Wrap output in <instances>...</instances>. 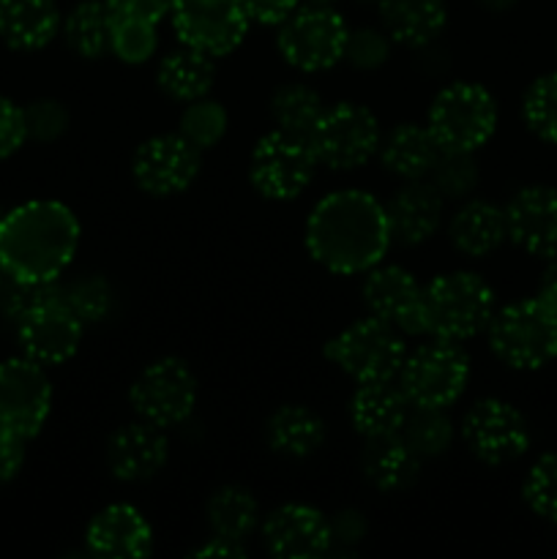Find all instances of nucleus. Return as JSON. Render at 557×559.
Returning a JSON list of instances; mask_svg holds the SVG:
<instances>
[{
	"instance_id": "nucleus-1",
	"label": "nucleus",
	"mask_w": 557,
	"mask_h": 559,
	"mask_svg": "<svg viewBox=\"0 0 557 559\" xmlns=\"http://www.w3.org/2000/svg\"><path fill=\"white\" fill-rule=\"evenodd\" d=\"M391 243L386 205L369 191H333L306 218V249L311 260L336 276L366 273L386 260Z\"/></svg>"
},
{
	"instance_id": "nucleus-2",
	"label": "nucleus",
	"mask_w": 557,
	"mask_h": 559,
	"mask_svg": "<svg viewBox=\"0 0 557 559\" xmlns=\"http://www.w3.org/2000/svg\"><path fill=\"white\" fill-rule=\"evenodd\" d=\"M80 246L69 205L31 200L0 216V273L14 282H58Z\"/></svg>"
},
{
	"instance_id": "nucleus-3",
	"label": "nucleus",
	"mask_w": 557,
	"mask_h": 559,
	"mask_svg": "<svg viewBox=\"0 0 557 559\" xmlns=\"http://www.w3.org/2000/svg\"><path fill=\"white\" fill-rule=\"evenodd\" d=\"M495 311V289L478 273H442L424 287V336L462 344L484 333Z\"/></svg>"
},
{
	"instance_id": "nucleus-4",
	"label": "nucleus",
	"mask_w": 557,
	"mask_h": 559,
	"mask_svg": "<svg viewBox=\"0 0 557 559\" xmlns=\"http://www.w3.org/2000/svg\"><path fill=\"white\" fill-rule=\"evenodd\" d=\"M486 336L495 358L508 369L535 371L557 358V314L538 298L497 309Z\"/></svg>"
},
{
	"instance_id": "nucleus-5",
	"label": "nucleus",
	"mask_w": 557,
	"mask_h": 559,
	"mask_svg": "<svg viewBox=\"0 0 557 559\" xmlns=\"http://www.w3.org/2000/svg\"><path fill=\"white\" fill-rule=\"evenodd\" d=\"M426 129L440 151L475 153L497 131V102L478 82H451L429 104Z\"/></svg>"
},
{
	"instance_id": "nucleus-6",
	"label": "nucleus",
	"mask_w": 557,
	"mask_h": 559,
	"mask_svg": "<svg viewBox=\"0 0 557 559\" xmlns=\"http://www.w3.org/2000/svg\"><path fill=\"white\" fill-rule=\"evenodd\" d=\"M402 336V331L388 325L380 317L369 314L339 331L322 353L355 382L396 380L399 369L407 358V344Z\"/></svg>"
},
{
	"instance_id": "nucleus-7",
	"label": "nucleus",
	"mask_w": 557,
	"mask_h": 559,
	"mask_svg": "<svg viewBox=\"0 0 557 559\" xmlns=\"http://www.w3.org/2000/svg\"><path fill=\"white\" fill-rule=\"evenodd\" d=\"M320 158L309 136L273 129L260 136L249 158V180L257 194L273 202H289L315 180Z\"/></svg>"
},
{
	"instance_id": "nucleus-8",
	"label": "nucleus",
	"mask_w": 557,
	"mask_h": 559,
	"mask_svg": "<svg viewBox=\"0 0 557 559\" xmlns=\"http://www.w3.org/2000/svg\"><path fill=\"white\" fill-rule=\"evenodd\" d=\"M396 382L413 407L446 409L464 393L470 382V358L459 342L431 338L407 353Z\"/></svg>"
},
{
	"instance_id": "nucleus-9",
	"label": "nucleus",
	"mask_w": 557,
	"mask_h": 559,
	"mask_svg": "<svg viewBox=\"0 0 557 559\" xmlns=\"http://www.w3.org/2000/svg\"><path fill=\"white\" fill-rule=\"evenodd\" d=\"M349 27L333 5L300 3L278 25L276 47L293 69L320 74L344 60Z\"/></svg>"
},
{
	"instance_id": "nucleus-10",
	"label": "nucleus",
	"mask_w": 557,
	"mask_h": 559,
	"mask_svg": "<svg viewBox=\"0 0 557 559\" xmlns=\"http://www.w3.org/2000/svg\"><path fill=\"white\" fill-rule=\"evenodd\" d=\"M309 140L320 158V167L349 173L377 156L382 129L369 107L355 102H339L333 107H325V112L311 129Z\"/></svg>"
},
{
	"instance_id": "nucleus-11",
	"label": "nucleus",
	"mask_w": 557,
	"mask_h": 559,
	"mask_svg": "<svg viewBox=\"0 0 557 559\" xmlns=\"http://www.w3.org/2000/svg\"><path fill=\"white\" fill-rule=\"evenodd\" d=\"M137 418L162 429L183 424L197 407V377L180 358H158L137 374L129 388Z\"/></svg>"
},
{
	"instance_id": "nucleus-12",
	"label": "nucleus",
	"mask_w": 557,
	"mask_h": 559,
	"mask_svg": "<svg viewBox=\"0 0 557 559\" xmlns=\"http://www.w3.org/2000/svg\"><path fill=\"white\" fill-rule=\"evenodd\" d=\"M462 440L478 462L502 467L530 448L528 418L506 399H478L462 418Z\"/></svg>"
},
{
	"instance_id": "nucleus-13",
	"label": "nucleus",
	"mask_w": 557,
	"mask_h": 559,
	"mask_svg": "<svg viewBox=\"0 0 557 559\" xmlns=\"http://www.w3.org/2000/svg\"><path fill=\"white\" fill-rule=\"evenodd\" d=\"M169 20L180 44L211 58L238 49L251 25L240 0H175Z\"/></svg>"
},
{
	"instance_id": "nucleus-14",
	"label": "nucleus",
	"mask_w": 557,
	"mask_h": 559,
	"mask_svg": "<svg viewBox=\"0 0 557 559\" xmlns=\"http://www.w3.org/2000/svg\"><path fill=\"white\" fill-rule=\"evenodd\" d=\"M52 409V385L31 358H11L0 364V429L31 440L44 429Z\"/></svg>"
},
{
	"instance_id": "nucleus-15",
	"label": "nucleus",
	"mask_w": 557,
	"mask_h": 559,
	"mask_svg": "<svg viewBox=\"0 0 557 559\" xmlns=\"http://www.w3.org/2000/svg\"><path fill=\"white\" fill-rule=\"evenodd\" d=\"M202 167V151L186 136L156 134L142 142L131 158L134 183L151 197H175L189 189Z\"/></svg>"
},
{
	"instance_id": "nucleus-16",
	"label": "nucleus",
	"mask_w": 557,
	"mask_h": 559,
	"mask_svg": "<svg viewBox=\"0 0 557 559\" xmlns=\"http://www.w3.org/2000/svg\"><path fill=\"white\" fill-rule=\"evenodd\" d=\"M364 304L404 336H424V284L402 265L377 262L364 273Z\"/></svg>"
},
{
	"instance_id": "nucleus-17",
	"label": "nucleus",
	"mask_w": 557,
	"mask_h": 559,
	"mask_svg": "<svg viewBox=\"0 0 557 559\" xmlns=\"http://www.w3.org/2000/svg\"><path fill=\"white\" fill-rule=\"evenodd\" d=\"M82 331L85 325L80 317L63 304V298H58L38 306L16 322V342L25 358L47 369L74 358L82 344Z\"/></svg>"
},
{
	"instance_id": "nucleus-18",
	"label": "nucleus",
	"mask_w": 557,
	"mask_h": 559,
	"mask_svg": "<svg viewBox=\"0 0 557 559\" xmlns=\"http://www.w3.org/2000/svg\"><path fill=\"white\" fill-rule=\"evenodd\" d=\"M262 540L278 559H315L331 549L333 530L325 513L315 506L287 502L265 516Z\"/></svg>"
},
{
	"instance_id": "nucleus-19",
	"label": "nucleus",
	"mask_w": 557,
	"mask_h": 559,
	"mask_svg": "<svg viewBox=\"0 0 557 559\" xmlns=\"http://www.w3.org/2000/svg\"><path fill=\"white\" fill-rule=\"evenodd\" d=\"M508 240L541 260L557 257V189L528 186L506 205Z\"/></svg>"
},
{
	"instance_id": "nucleus-20",
	"label": "nucleus",
	"mask_w": 557,
	"mask_h": 559,
	"mask_svg": "<svg viewBox=\"0 0 557 559\" xmlns=\"http://www.w3.org/2000/svg\"><path fill=\"white\" fill-rule=\"evenodd\" d=\"M169 459V440L162 426L137 418L115 429L107 442V467L123 484H142L164 469Z\"/></svg>"
},
{
	"instance_id": "nucleus-21",
	"label": "nucleus",
	"mask_w": 557,
	"mask_h": 559,
	"mask_svg": "<svg viewBox=\"0 0 557 559\" xmlns=\"http://www.w3.org/2000/svg\"><path fill=\"white\" fill-rule=\"evenodd\" d=\"M87 551L104 559H140L153 551V530L134 506L102 508L85 530Z\"/></svg>"
},
{
	"instance_id": "nucleus-22",
	"label": "nucleus",
	"mask_w": 557,
	"mask_h": 559,
	"mask_svg": "<svg viewBox=\"0 0 557 559\" xmlns=\"http://www.w3.org/2000/svg\"><path fill=\"white\" fill-rule=\"evenodd\" d=\"M446 200L426 178L407 180L386 205L393 243L420 246L440 229Z\"/></svg>"
},
{
	"instance_id": "nucleus-23",
	"label": "nucleus",
	"mask_w": 557,
	"mask_h": 559,
	"mask_svg": "<svg viewBox=\"0 0 557 559\" xmlns=\"http://www.w3.org/2000/svg\"><path fill=\"white\" fill-rule=\"evenodd\" d=\"M410 409L413 404L396 380L358 382L349 399V420L360 437L399 435Z\"/></svg>"
},
{
	"instance_id": "nucleus-24",
	"label": "nucleus",
	"mask_w": 557,
	"mask_h": 559,
	"mask_svg": "<svg viewBox=\"0 0 557 559\" xmlns=\"http://www.w3.org/2000/svg\"><path fill=\"white\" fill-rule=\"evenodd\" d=\"M377 14L391 41L410 49L431 47L448 22L446 0H377Z\"/></svg>"
},
{
	"instance_id": "nucleus-25",
	"label": "nucleus",
	"mask_w": 557,
	"mask_h": 559,
	"mask_svg": "<svg viewBox=\"0 0 557 559\" xmlns=\"http://www.w3.org/2000/svg\"><path fill=\"white\" fill-rule=\"evenodd\" d=\"M453 249L464 257H489L508 240L506 207L489 200H467L448 224Z\"/></svg>"
},
{
	"instance_id": "nucleus-26",
	"label": "nucleus",
	"mask_w": 557,
	"mask_h": 559,
	"mask_svg": "<svg viewBox=\"0 0 557 559\" xmlns=\"http://www.w3.org/2000/svg\"><path fill=\"white\" fill-rule=\"evenodd\" d=\"M60 11L55 0H0V41L20 52L42 49L58 36Z\"/></svg>"
},
{
	"instance_id": "nucleus-27",
	"label": "nucleus",
	"mask_w": 557,
	"mask_h": 559,
	"mask_svg": "<svg viewBox=\"0 0 557 559\" xmlns=\"http://www.w3.org/2000/svg\"><path fill=\"white\" fill-rule=\"evenodd\" d=\"M360 469L377 491L391 495L407 489L418 478L420 456L404 442L402 435L366 437Z\"/></svg>"
},
{
	"instance_id": "nucleus-28",
	"label": "nucleus",
	"mask_w": 557,
	"mask_h": 559,
	"mask_svg": "<svg viewBox=\"0 0 557 559\" xmlns=\"http://www.w3.org/2000/svg\"><path fill=\"white\" fill-rule=\"evenodd\" d=\"M382 167L402 180H420L431 173L440 145L435 142L431 131L418 123H399L386 131L377 147Z\"/></svg>"
},
{
	"instance_id": "nucleus-29",
	"label": "nucleus",
	"mask_w": 557,
	"mask_h": 559,
	"mask_svg": "<svg viewBox=\"0 0 557 559\" xmlns=\"http://www.w3.org/2000/svg\"><path fill=\"white\" fill-rule=\"evenodd\" d=\"M156 82L164 96L173 102L189 104L194 98L211 96L213 82H216V58L180 44L178 49L158 60Z\"/></svg>"
},
{
	"instance_id": "nucleus-30",
	"label": "nucleus",
	"mask_w": 557,
	"mask_h": 559,
	"mask_svg": "<svg viewBox=\"0 0 557 559\" xmlns=\"http://www.w3.org/2000/svg\"><path fill=\"white\" fill-rule=\"evenodd\" d=\"M268 448L278 456L309 459L325 442V424L304 404H284L265 424Z\"/></svg>"
},
{
	"instance_id": "nucleus-31",
	"label": "nucleus",
	"mask_w": 557,
	"mask_h": 559,
	"mask_svg": "<svg viewBox=\"0 0 557 559\" xmlns=\"http://www.w3.org/2000/svg\"><path fill=\"white\" fill-rule=\"evenodd\" d=\"M208 527L213 530V535L218 538L235 540V544H244L251 533L260 524V506H257V497L251 495L246 486L229 484L222 486L211 495L208 500Z\"/></svg>"
},
{
	"instance_id": "nucleus-32",
	"label": "nucleus",
	"mask_w": 557,
	"mask_h": 559,
	"mask_svg": "<svg viewBox=\"0 0 557 559\" xmlns=\"http://www.w3.org/2000/svg\"><path fill=\"white\" fill-rule=\"evenodd\" d=\"M109 22L112 11L104 0L76 3L63 22V38L71 52L85 60H96L109 52Z\"/></svg>"
},
{
	"instance_id": "nucleus-33",
	"label": "nucleus",
	"mask_w": 557,
	"mask_h": 559,
	"mask_svg": "<svg viewBox=\"0 0 557 559\" xmlns=\"http://www.w3.org/2000/svg\"><path fill=\"white\" fill-rule=\"evenodd\" d=\"M322 112H325L322 96L306 82L282 85L271 98L273 123H276V129L289 131V134L309 136Z\"/></svg>"
},
{
	"instance_id": "nucleus-34",
	"label": "nucleus",
	"mask_w": 557,
	"mask_h": 559,
	"mask_svg": "<svg viewBox=\"0 0 557 559\" xmlns=\"http://www.w3.org/2000/svg\"><path fill=\"white\" fill-rule=\"evenodd\" d=\"M399 435H402L404 442L418 453L420 462H426V459L442 456V453L451 448L453 424L446 415V409L413 407Z\"/></svg>"
},
{
	"instance_id": "nucleus-35",
	"label": "nucleus",
	"mask_w": 557,
	"mask_h": 559,
	"mask_svg": "<svg viewBox=\"0 0 557 559\" xmlns=\"http://www.w3.org/2000/svg\"><path fill=\"white\" fill-rule=\"evenodd\" d=\"M158 31L156 22L140 16L115 14L109 22V52L126 66H140L156 55Z\"/></svg>"
},
{
	"instance_id": "nucleus-36",
	"label": "nucleus",
	"mask_w": 557,
	"mask_h": 559,
	"mask_svg": "<svg viewBox=\"0 0 557 559\" xmlns=\"http://www.w3.org/2000/svg\"><path fill=\"white\" fill-rule=\"evenodd\" d=\"M227 109L211 96L194 98V102L186 104L183 115H180V129L178 134L186 136L197 151H211L227 134Z\"/></svg>"
},
{
	"instance_id": "nucleus-37",
	"label": "nucleus",
	"mask_w": 557,
	"mask_h": 559,
	"mask_svg": "<svg viewBox=\"0 0 557 559\" xmlns=\"http://www.w3.org/2000/svg\"><path fill=\"white\" fill-rule=\"evenodd\" d=\"M522 118L538 140L557 145V71L538 76L522 98Z\"/></svg>"
},
{
	"instance_id": "nucleus-38",
	"label": "nucleus",
	"mask_w": 557,
	"mask_h": 559,
	"mask_svg": "<svg viewBox=\"0 0 557 559\" xmlns=\"http://www.w3.org/2000/svg\"><path fill=\"white\" fill-rule=\"evenodd\" d=\"M426 178H429V183L435 186L442 200H464L478 186V164H475L473 153L440 151L435 167Z\"/></svg>"
},
{
	"instance_id": "nucleus-39",
	"label": "nucleus",
	"mask_w": 557,
	"mask_h": 559,
	"mask_svg": "<svg viewBox=\"0 0 557 559\" xmlns=\"http://www.w3.org/2000/svg\"><path fill=\"white\" fill-rule=\"evenodd\" d=\"M522 497L535 516L557 524V451L544 453L530 467L522 484Z\"/></svg>"
},
{
	"instance_id": "nucleus-40",
	"label": "nucleus",
	"mask_w": 557,
	"mask_h": 559,
	"mask_svg": "<svg viewBox=\"0 0 557 559\" xmlns=\"http://www.w3.org/2000/svg\"><path fill=\"white\" fill-rule=\"evenodd\" d=\"M63 304L80 317L82 325H93L112 311V287L107 278L85 276L63 289Z\"/></svg>"
},
{
	"instance_id": "nucleus-41",
	"label": "nucleus",
	"mask_w": 557,
	"mask_h": 559,
	"mask_svg": "<svg viewBox=\"0 0 557 559\" xmlns=\"http://www.w3.org/2000/svg\"><path fill=\"white\" fill-rule=\"evenodd\" d=\"M391 47V36L382 27H358V31H349L347 47H344V60L360 71H375L388 63Z\"/></svg>"
},
{
	"instance_id": "nucleus-42",
	"label": "nucleus",
	"mask_w": 557,
	"mask_h": 559,
	"mask_svg": "<svg viewBox=\"0 0 557 559\" xmlns=\"http://www.w3.org/2000/svg\"><path fill=\"white\" fill-rule=\"evenodd\" d=\"M58 298H63V287L58 282H14L11 278L9 289L0 295V309L16 325L33 309Z\"/></svg>"
},
{
	"instance_id": "nucleus-43",
	"label": "nucleus",
	"mask_w": 557,
	"mask_h": 559,
	"mask_svg": "<svg viewBox=\"0 0 557 559\" xmlns=\"http://www.w3.org/2000/svg\"><path fill=\"white\" fill-rule=\"evenodd\" d=\"M25 109V129L27 140L33 142H55L58 136L66 134L69 129V112L55 98H38V102L27 104Z\"/></svg>"
},
{
	"instance_id": "nucleus-44",
	"label": "nucleus",
	"mask_w": 557,
	"mask_h": 559,
	"mask_svg": "<svg viewBox=\"0 0 557 559\" xmlns=\"http://www.w3.org/2000/svg\"><path fill=\"white\" fill-rule=\"evenodd\" d=\"M25 109L16 107L11 98L0 96V158H9L25 145Z\"/></svg>"
},
{
	"instance_id": "nucleus-45",
	"label": "nucleus",
	"mask_w": 557,
	"mask_h": 559,
	"mask_svg": "<svg viewBox=\"0 0 557 559\" xmlns=\"http://www.w3.org/2000/svg\"><path fill=\"white\" fill-rule=\"evenodd\" d=\"M249 22L257 25H282L300 5V0H240Z\"/></svg>"
},
{
	"instance_id": "nucleus-46",
	"label": "nucleus",
	"mask_w": 557,
	"mask_h": 559,
	"mask_svg": "<svg viewBox=\"0 0 557 559\" xmlns=\"http://www.w3.org/2000/svg\"><path fill=\"white\" fill-rule=\"evenodd\" d=\"M25 462V440L9 429H0V484L16 478Z\"/></svg>"
},
{
	"instance_id": "nucleus-47",
	"label": "nucleus",
	"mask_w": 557,
	"mask_h": 559,
	"mask_svg": "<svg viewBox=\"0 0 557 559\" xmlns=\"http://www.w3.org/2000/svg\"><path fill=\"white\" fill-rule=\"evenodd\" d=\"M104 3H107L109 11H115V14L140 16V20H151L158 25V22L169 14L175 0H104Z\"/></svg>"
},
{
	"instance_id": "nucleus-48",
	"label": "nucleus",
	"mask_w": 557,
	"mask_h": 559,
	"mask_svg": "<svg viewBox=\"0 0 557 559\" xmlns=\"http://www.w3.org/2000/svg\"><path fill=\"white\" fill-rule=\"evenodd\" d=\"M535 298H538L541 304L549 306V309L557 314V257L555 260H549V265H546L544 273H541L538 295H535Z\"/></svg>"
},
{
	"instance_id": "nucleus-49",
	"label": "nucleus",
	"mask_w": 557,
	"mask_h": 559,
	"mask_svg": "<svg viewBox=\"0 0 557 559\" xmlns=\"http://www.w3.org/2000/svg\"><path fill=\"white\" fill-rule=\"evenodd\" d=\"M244 555H246L244 544H235V540L218 538V535H213V538L208 540L205 546L194 549V557H244Z\"/></svg>"
},
{
	"instance_id": "nucleus-50",
	"label": "nucleus",
	"mask_w": 557,
	"mask_h": 559,
	"mask_svg": "<svg viewBox=\"0 0 557 559\" xmlns=\"http://www.w3.org/2000/svg\"><path fill=\"white\" fill-rule=\"evenodd\" d=\"M478 3L484 5L486 11H495V14H500V11L513 9V5H517L519 0H478Z\"/></svg>"
},
{
	"instance_id": "nucleus-51",
	"label": "nucleus",
	"mask_w": 557,
	"mask_h": 559,
	"mask_svg": "<svg viewBox=\"0 0 557 559\" xmlns=\"http://www.w3.org/2000/svg\"><path fill=\"white\" fill-rule=\"evenodd\" d=\"M300 3H306V5H336L339 0H300Z\"/></svg>"
},
{
	"instance_id": "nucleus-52",
	"label": "nucleus",
	"mask_w": 557,
	"mask_h": 559,
	"mask_svg": "<svg viewBox=\"0 0 557 559\" xmlns=\"http://www.w3.org/2000/svg\"><path fill=\"white\" fill-rule=\"evenodd\" d=\"M358 3H377V0H358Z\"/></svg>"
},
{
	"instance_id": "nucleus-53",
	"label": "nucleus",
	"mask_w": 557,
	"mask_h": 559,
	"mask_svg": "<svg viewBox=\"0 0 557 559\" xmlns=\"http://www.w3.org/2000/svg\"><path fill=\"white\" fill-rule=\"evenodd\" d=\"M0 216H3V213H0Z\"/></svg>"
}]
</instances>
